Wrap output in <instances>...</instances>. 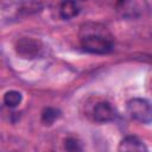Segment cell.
I'll return each instance as SVG.
<instances>
[{"label": "cell", "mask_w": 152, "mask_h": 152, "mask_svg": "<svg viewBox=\"0 0 152 152\" xmlns=\"http://www.w3.org/2000/svg\"><path fill=\"white\" fill-rule=\"evenodd\" d=\"M64 148L66 152H83L80 141L75 138H68L64 141Z\"/></svg>", "instance_id": "9"}, {"label": "cell", "mask_w": 152, "mask_h": 152, "mask_svg": "<svg viewBox=\"0 0 152 152\" xmlns=\"http://www.w3.org/2000/svg\"><path fill=\"white\" fill-rule=\"evenodd\" d=\"M23 100V95L17 90H8L4 95V103L8 108H15L20 104Z\"/></svg>", "instance_id": "7"}, {"label": "cell", "mask_w": 152, "mask_h": 152, "mask_svg": "<svg viewBox=\"0 0 152 152\" xmlns=\"http://www.w3.org/2000/svg\"><path fill=\"white\" fill-rule=\"evenodd\" d=\"M118 152H148V150L141 139L134 135H128L120 140Z\"/></svg>", "instance_id": "5"}, {"label": "cell", "mask_w": 152, "mask_h": 152, "mask_svg": "<svg viewBox=\"0 0 152 152\" xmlns=\"http://www.w3.org/2000/svg\"><path fill=\"white\" fill-rule=\"evenodd\" d=\"M93 119L99 124H107L116 118V110L108 101H100L93 108Z\"/></svg>", "instance_id": "4"}, {"label": "cell", "mask_w": 152, "mask_h": 152, "mask_svg": "<svg viewBox=\"0 0 152 152\" xmlns=\"http://www.w3.org/2000/svg\"><path fill=\"white\" fill-rule=\"evenodd\" d=\"M127 114L140 124L148 125L152 122V103L141 97H134L126 103Z\"/></svg>", "instance_id": "2"}, {"label": "cell", "mask_w": 152, "mask_h": 152, "mask_svg": "<svg viewBox=\"0 0 152 152\" xmlns=\"http://www.w3.org/2000/svg\"><path fill=\"white\" fill-rule=\"evenodd\" d=\"M59 116V110L52 107H46L42 112V122L44 125H51Z\"/></svg>", "instance_id": "8"}, {"label": "cell", "mask_w": 152, "mask_h": 152, "mask_svg": "<svg viewBox=\"0 0 152 152\" xmlns=\"http://www.w3.org/2000/svg\"><path fill=\"white\" fill-rule=\"evenodd\" d=\"M15 51L23 58L33 59L40 56L43 51V44L38 39L30 38V37H23L18 39L15 44Z\"/></svg>", "instance_id": "3"}, {"label": "cell", "mask_w": 152, "mask_h": 152, "mask_svg": "<svg viewBox=\"0 0 152 152\" xmlns=\"http://www.w3.org/2000/svg\"><path fill=\"white\" fill-rule=\"evenodd\" d=\"M78 42L81 48L89 53L104 55L114 48V36L100 23L82 24L78 31Z\"/></svg>", "instance_id": "1"}, {"label": "cell", "mask_w": 152, "mask_h": 152, "mask_svg": "<svg viewBox=\"0 0 152 152\" xmlns=\"http://www.w3.org/2000/svg\"><path fill=\"white\" fill-rule=\"evenodd\" d=\"M58 13L62 19L70 20L80 13V5L75 1H64L61 4Z\"/></svg>", "instance_id": "6"}]
</instances>
